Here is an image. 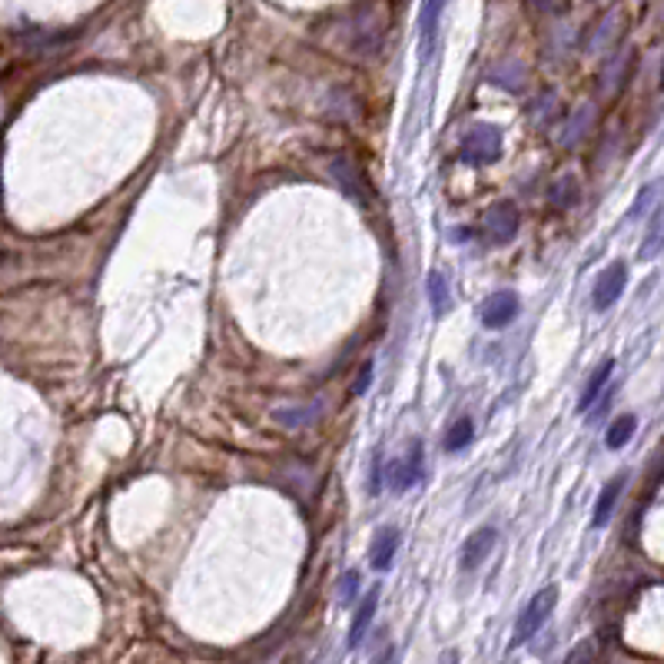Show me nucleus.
I'll list each match as a JSON object with an SVG mask.
<instances>
[{
  "mask_svg": "<svg viewBox=\"0 0 664 664\" xmlns=\"http://www.w3.org/2000/svg\"><path fill=\"white\" fill-rule=\"evenodd\" d=\"M555 601H558L555 585H544L542 591H535L532 601L525 605V611L518 615V621H515V632H512V642H509V651H512V648H522V644H528L535 634L542 632V624L552 618V611H555Z\"/></svg>",
  "mask_w": 664,
  "mask_h": 664,
  "instance_id": "obj_1",
  "label": "nucleus"
},
{
  "mask_svg": "<svg viewBox=\"0 0 664 664\" xmlns=\"http://www.w3.org/2000/svg\"><path fill=\"white\" fill-rule=\"evenodd\" d=\"M501 156V130L495 123H475L462 137V160L475 166L495 164Z\"/></svg>",
  "mask_w": 664,
  "mask_h": 664,
  "instance_id": "obj_2",
  "label": "nucleus"
},
{
  "mask_svg": "<svg viewBox=\"0 0 664 664\" xmlns=\"http://www.w3.org/2000/svg\"><path fill=\"white\" fill-rule=\"evenodd\" d=\"M329 176H332V183L346 193L349 199H356L359 207H369V186H366V176H362V170L349 156H332L329 160Z\"/></svg>",
  "mask_w": 664,
  "mask_h": 664,
  "instance_id": "obj_3",
  "label": "nucleus"
},
{
  "mask_svg": "<svg viewBox=\"0 0 664 664\" xmlns=\"http://www.w3.org/2000/svg\"><path fill=\"white\" fill-rule=\"evenodd\" d=\"M323 412H326L323 399H313V403H279L272 405V422L289 429V432H303V429H313L323 419Z\"/></svg>",
  "mask_w": 664,
  "mask_h": 664,
  "instance_id": "obj_4",
  "label": "nucleus"
},
{
  "mask_svg": "<svg viewBox=\"0 0 664 664\" xmlns=\"http://www.w3.org/2000/svg\"><path fill=\"white\" fill-rule=\"evenodd\" d=\"M624 286H628V266H624V262H611L608 270H601V276L595 279V289H591V305H595L598 313L611 309V305L621 299Z\"/></svg>",
  "mask_w": 664,
  "mask_h": 664,
  "instance_id": "obj_5",
  "label": "nucleus"
},
{
  "mask_svg": "<svg viewBox=\"0 0 664 664\" xmlns=\"http://www.w3.org/2000/svg\"><path fill=\"white\" fill-rule=\"evenodd\" d=\"M482 226H485V236H489L491 243H512L515 233H518V209H515L509 199L491 203V207L485 209Z\"/></svg>",
  "mask_w": 664,
  "mask_h": 664,
  "instance_id": "obj_6",
  "label": "nucleus"
},
{
  "mask_svg": "<svg viewBox=\"0 0 664 664\" xmlns=\"http://www.w3.org/2000/svg\"><path fill=\"white\" fill-rule=\"evenodd\" d=\"M515 316H518V296L501 289V293H491L485 303L479 305V319L485 329H505L512 326Z\"/></svg>",
  "mask_w": 664,
  "mask_h": 664,
  "instance_id": "obj_7",
  "label": "nucleus"
},
{
  "mask_svg": "<svg viewBox=\"0 0 664 664\" xmlns=\"http://www.w3.org/2000/svg\"><path fill=\"white\" fill-rule=\"evenodd\" d=\"M495 538H499V532H495L491 525H482V528H475V532L468 535L465 542H462V552H458V565H462V571H475V568L491 555Z\"/></svg>",
  "mask_w": 664,
  "mask_h": 664,
  "instance_id": "obj_8",
  "label": "nucleus"
},
{
  "mask_svg": "<svg viewBox=\"0 0 664 664\" xmlns=\"http://www.w3.org/2000/svg\"><path fill=\"white\" fill-rule=\"evenodd\" d=\"M595 120H598V107H595V103H581V107H575V113H571V117L565 120V130L558 133V146L575 150L578 143H581L591 133Z\"/></svg>",
  "mask_w": 664,
  "mask_h": 664,
  "instance_id": "obj_9",
  "label": "nucleus"
},
{
  "mask_svg": "<svg viewBox=\"0 0 664 664\" xmlns=\"http://www.w3.org/2000/svg\"><path fill=\"white\" fill-rule=\"evenodd\" d=\"M628 66H632V50H621V54H615L605 64V70H601L598 76V90H601V97L611 100V97H618L621 87H624V80H628Z\"/></svg>",
  "mask_w": 664,
  "mask_h": 664,
  "instance_id": "obj_10",
  "label": "nucleus"
},
{
  "mask_svg": "<svg viewBox=\"0 0 664 664\" xmlns=\"http://www.w3.org/2000/svg\"><path fill=\"white\" fill-rule=\"evenodd\" d=\"M385 472L393 475V489L395 491L412 489L415 482H419V475H422V448H419V442H412V448H409V458H399V462H393V465L385 468Z\"/></svg>",
  "mask_w": 664,
  "mask_h": 664,
  "instance_id": "obj_11",
  "label": "nucleus"
},
{
  "mask_svg": "<svg viewBox=\"0 0 664 664\" xmlns=\"http://www.w3.org/2000/svg\"><path fill=\"white\" fill-rule=\"evenodd\" d=\"M395 552H399V528L385 525V528H379L376 538H372V552H369L372 568H376V571H389Z\"/></svg>",
  "mask_w": 664,
  "mask_h": 664,
  "instance_id": "obj_12",
  "label": "nucleus"
},
{
  "mask_svg": "<svg viewBox=\"0 0 664 664\" xmlns=\"http://www.w3.org/2000/svg\"><path fill=\"white\" fill-rule=\"evenodd\" d=\"M376 608H379V589H372L366 598L356 605V615H352V624H349V638L346 644L349 648H359L366 632H369L372 618H376Z\"/></svg>",
  "mask_w": 664,
  "mask_h": 664,
  "instance_id": "obj_13",
  "label": "nucleus"
},
{
  "mask_svg": "<svg viewBox=\"0 0 664 664\" xmlns=\"http://www.w3.org/2000/svg\"><path fill=\"white\" fill-rule=\"evenodd\" d=\"M611 372H615V359H601L595 369H591L589 382H585V389H581V395H578V412H589L591 405L598 403L601 393H605V385H608L611 379Z\"/></svg>",
  "mask_w": 664,
  "mask_h": 664,
  "instance_id": "obj_14",
  "label": "nucleus"
},
{
  "mask_svg": "<svg viewBox=\"0 0 664 664\" xmlns=\"http://www.w3.org/2000/svg\"><path fill=\"white\" fill-rule=\"evenodd\" d=\"M624 482H628V475L621 472V475L608 479V485L601 489L598 501H595V515H591V525H595V528H605V525L611 522V512H615V505H618L621 491H624Z\"/></svg>",
  "mask_w": 664,
  "mask_h": 664,
  "instance_id": "obj_15",
  "label": "nucleus"
},
{
  "mask_svg": "<svg viewBox=\"0 0 664 664\" xmlns=\"http://www.w3.org/2000/svg\"><path fill=\"white\" fill-rule=\"evenodd\" d=\"M581 197V186H578L575 173H562L555 176V183L548 186V203L555 209H571Z\"/></svg>",
  "mask_w": 664,
  "mask_h": 664,
  "instance_id": "obj_16",
  "label": "nucleus"
},
{
  "mask_svg": "<svg viewBox=\"0 0 664 664\" xmlns=\"http://www.w3.org/2000/svg\"><path fill=\"white\" fill-rule=\"evenodd\" d=\"M664 250V207H658L648 219V229H644V240L638 246V256L642 260H654L658 252Z\"/></svg>",
  "mask_w": 664,
  "mask_h": 664,
  "instance_id": "obj_17",
  "label": "nucleus"
},
{
  "mask_svg": "<svg viewBox=\"0 0 664 664\" xmlns=\"http://www.w3.org/2000/svg\"><path fill=\"white\" fill-rule=\"evenodd\" d=\"M446 11V0H425L422 7V60H429V50L436 44V33H438V17Z\"/></svg>",
  "mask_w": 664,
  "mask_h": 664,
  "instance_id": "obj_18",
  "label": "nucleus"
},
{
  "mask_svg": "<svg viewBox=\"0 0 664 664\" xmlns=\"http://www.w3.org/2000/svg\"><path fill=\"white\" fill-rule=\"evenodd\" d=\"M634 429H638V419H634L632 412L618 415L615 422L608 425V436H605V446L611 448V452H618V448H624L628 442H632Z\"/></svg>",
  "mask_w": 664,
  "mask_h": 664,
  "instance_id": "obj_19",
  "label": "nucleus"
},
{
  "mask_svg": "<svg viewBox=\"0 0 664 664\" xmlns=\"http://www.w3.org/2000/svg\"><path fill=\"white\" fill-rule=\"evenodd\" d=\"M661 193H664L661 180H658V183L642 186V193L634 197V207L628 209V219L634 223V219H642V217H648V213H654V209H658V199H661Z\"/></svg>",
  "mask_w": 664,
  "mask_h": 664,
  "instance_id": "obj_20",
  "label": "nucleus"
},
{
  "mask_svg": "<svg viewBox=\"0 0 664 664\" xmlns=\"http://www.w3.org/2000/svg\"><path fill=\"white\" fill-rule=\"evenodd\" d=\"M472 436H475V425H472V419H468V415L456 419V422H452V429L446 432V452H462V448L472 442Z\"/></svg>",
  "mask_w": 664,
  "mask_h": 664,
  "instance_id": "obj_21",
  "label": "nucleus"
},
{
  "mask_svg": "<svg viewBox=\"0 0 664 664\" xmlns=\"http://www.w3.org/2000/svg\"><path fill=\"white\" fill-rule=\"evenodd\" d=\"M429 299H432V309H436L438 316H446L452 299H448V283L442 272H432V276H429Z\"/></svg>",
  "mask_w": 664,
  "mask_h": 664,
  "instance_id": "obj_22",
  "label": "nucleus"
},
{
  "mask_svg": "<svg viewBox=\"0 0 664 664\" xmlns=\"http://www.w3.org/2000/svg\"><path fill=\"white\" fill-rule=\"evenodd\" d=\"M555 110H558L555 93L538 97V103H532V123L535 127H548V123H555Z\"/></svg>",
  "mask_w": 664,
  "mask_h": 664,
  "instance_id": "obj_23",
  "label": "nucleus"
},
{
  "mask_svg": "<svg viewBox=\"0 0 664 664\" xmlns=\"http://www.w3.org/2000/svg\"><path fill=\"white\" fill-rule=\"evenodd\" d=\"M356 595H359V571H346L342 581H339V601H342V605H352Z\"/></svg>",
  "mask_w": 664,
  "mask_h": 664,
  "instance_id": "obj_24",
  "label": "nucleus"
},
{
  "mask_svg": "<svg viewBox=\"0 0 664 664\" xmlns=\"http://www.w3.org/2000/svg\"><path fill=\"white\" fill-rule=\"evenodd\" d=\"M591 658H595V644L591 642H581L575 648V651L568 654V661L565 664H591Z\"/></svg>",
  "mask_w": 664,
  "mask_h": 664,
  "instance_id": "obj_25",
  "label": "nucleus"
},
{
  "mask_svg": "<svg viewBox=\"0 0 664 664\" xmlns=\"http://www.w3.org/2000/svg\"><path fill=\"white\" fill-rule=\"evenodd\" d=\"M369 379H372V362H362L359 379L352 382V395H362V393H366V389H369Z\"/></svg>",
  "mask_w": 664,
  "mask_h": 664,
  "instance_id": "obj_26",
  "label": "nucleus"
},
{
  "mask_svg": "<svg viewBox=\"0 0 664 664\" xmlns=\"http://www.w3.org/2000/svg\"><path fill=\"white\" fill-rule=\"evenodd\" d=\"M382 475H385V465H382L379 458H376V465H372V479H369V491H372V495H379V489H382Z\"/></svg>",
  "mask_w": 664,
  "mask_h": 664,
  "instance_id": "obj_27",
  "label": "nucleus"
},
{
  "mask_svg": "<svg viewBox=\"0 0 664 664\" xmlns=\"http://www.w3.org/2000/svg\"><path fill=\"white\" fill-rule=\"evenodd\" d=\"M372 664H399V651H395V648H385Z\"/></svg>",
  "mask_w": 664,
  "mask_h": 664,
  "instance_id": "obj_28",
  "label": "nucleus"
},
{
  "mask_svg": "<svg viewBox=\"0 0 664 664\" xmlns=\"http://www.w3.org/2000/svg\"><path fill=\"white\" fill-rule=\"evenodd\" d=\"M438 664H462V661H458V651H446L438 658Z\"/></svg>",
  "mask_w": 664,
  "mask_h": 664,
  "instance_id": "obj_29",
  "label": "nucleus"
},
{
  "mask_svg": "<svg viewBox=\"0 0 664 664\" xmlns=\"http://www.w3.org/2000/svg\"><path fill=\"white\" fill-rule=\"evenodd\" d=\"M661 87H664V70H661Z\"/></svg>",
  "mask_w": 664,
  "mask_h": 664,
  "instance_id": "obj_30",
  "label": "nucleus"
}]
</instances>
